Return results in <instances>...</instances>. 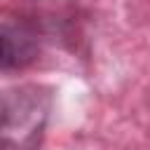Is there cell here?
Listing matches in <instances>:
<instances>
[{
  "label": "cell",
  "mask_w": 150,
  "mask_h": 150,
  "mask_svg": "<svg viewBox=\"0 0 150 150\" xmlns=\"http://www.w3.org/2000/svg\"><path fill=\"white\" fill-rule=\"evenodd\" d=\"M52 112V94L40 84L2 91V150H38Z\"/></svg>",
  "instance_id": "6da1fadb"
},
{
  "label": "cell",
  "mask_w": 150,
  "mask_h": 150,
  "mask_svg": "<svg viewBox=\"0 0 150 150\" xmlns=\"http://www.w3.org/2000/svg\"><path fill=\"white\" fill-rule=\"evenodd\" d=\"M2 40V54H0V66L5 73L9 70H21L30 66L38 59L40 52V38L33 26L23 21H5L0 30Z\"/></svg>",
  "instance_id": "7a4b0ae2"
}]
</instances>
